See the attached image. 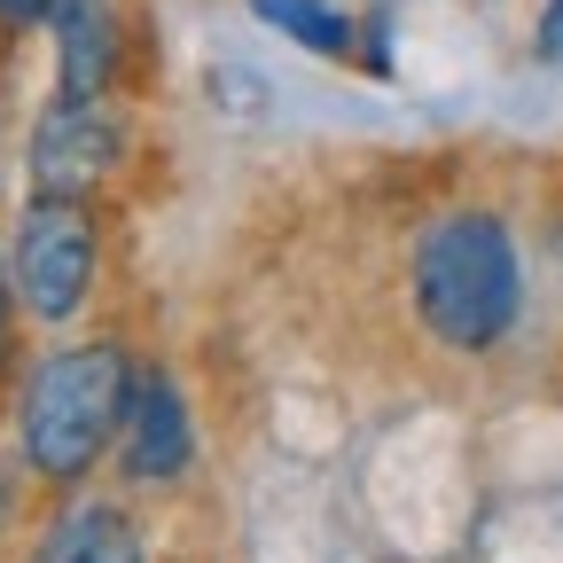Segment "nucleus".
Wrapping results in <instances>:
<instances>
[{
  "label": "nucleus",
  "instance_id": "1",
  "mask_svg": "<svg viewBox=\"0 0 563 563\" xmlns=\"http://www.w3.org/2000/svg\"><path fill=\"white\" fill-rule=\"evenodd\" d=\"M399 298L415 336L446 361H501L532 313V266L517 220L485 196L431 203L399 251Z\"/></svg>",
  "mask_w": 563,
  "mask_h": 563
},
{
  "label": "nucleus",
  "instance_id": "2",
  "mask_svg": "<svg viewBox=\"0 0 563 563\" xmlns=\"http://www.w3.org/2000/svg\"><path fill=\"white\" fill-rule=\"evenodd\" d=\"M141 352L118 329L47 344L16 384V462L47 493H87V477L110 462L125 391H133Z\"/></svg>",
  "mask_w": 563,
  "mask_h": 563
},
{
  "label": "nucleus",
  "instance_id": "3",
  "mask_svg": "<svg viewBox=\"0 0 563 563\" xmlns=\"http://www.w3.org/2000/svg\"><path fill=\"white\" fill-rule=\"evenodd\" d=\"M0 258H9V282L24 298V321L32 329H70L102 290V203L24 196Z\"/></svg>",
  "mask_w": 563,
  "mask_h": 563
},
{
  "label": "nucleus",
  "instance_id": "4",
  "mask_svg": "<svg viewBox=\"0 0 563 563\" xmlns=\"http://www.w3.org/2000/svg\"><path fill=\"white\" fill-rule=\"evenodd\" d=\"M133 165V118L125 102H47L24 133V180L32 196L102 203Z\"/></svg>",
  "mask_w": 563,
  "mask_h": 563
},
{
  "label": "nucleus",
  "instance_id": "5",
  "mask_svg": "<svg viewBox=\"0 0 563 563\" xmlns=\"http://www.w3.org/2000/svg\"><path fill=\"white\" fill-rule=\"evenodd\" d=\"M110 470H118L125 493H173L196 470V399H188V384L165 361H141L133 368Z\"/></svg>",
  "mask_w": 563,
  "mask_h": 563
},
{
  "label": "nucleus",
  "instance_id": "6",
  "mask_svg": "<svg viewBox=\"0 0 563 563\" xmlns=\"http://www.w3.org/2000/svg\"><path fill=\"white\" fill-rule=\"evenodd\" d=\"M47 47H55V102H118L125 95V9L118 0H63L47 16Z\"/></svg>",
  "mask_w": 563,
  "mask_h": 563
},
{
  "label": "nucleus",
  "instance_id": "7",
  "mask_svg": "<svg viewBox=\"0 0 563 563\" xmlns=\"http://www.w3.org/2000/svg\"><path fill=\"white\" fill-rule=\"evenodd\" d=\"M32 563H150V540L110 493H63V509L32 540Z\"/></svg>",
  "mask_w": 563,
  "mask_h": 563
},
{
  "label": "nucleus",
  "instance_id": "8",
  "mask_svg": "<svg viewBox=\"0 0 563 563\" xmlns=\"http://www.w3.org/2000/svg\"><path fill=\"white\" fill-rule=\"evenodd\" d=\"M251 16L306 55H329V63L361 55V16H344L336 0H251Z\"/></svg>",
  "mask_w": 563,
  "mask_h": 563
},
{
  "label": "nucleus",
  "instance_id": "9",
  "mask_svg": "<svg viewBox=\"0 0 563 563\" xmlns=\"http://www.w3.org/2000/svg\"><path fill=\"white\" fill-rule=\"evenodd\" d=\"M24 298H16V282H9V258H0V399H16L24 384Z\"/></svg>",
  "mask_w": 563,
  "mask_h": 563
},
{
  "label": "nucleus",
  "instance_id": "10",
  "mask_svg": "<svg viewBox=\"0 0 563 563\" xmlns=\"http://www.w3.org/2000/svg\"><path fill=\"white\" fill-rule=\"evenodd\" d=\"M63 0H0V40H24V32H47V16Z\"/></svg>",
  "mask_w": 563,
  "mask_h": 563
},
{
  "label": "nucleus",
  "instance_id": "11",
  "mask_svg": "<svg viewBox=\"0 0 563 563\" xmlns=\"http://www.w3.org/2000/svg\"><path fill=\"white\" fill-rule=\"evenodd\" d=\"M24 485H32V477H24V462H16V454H0V540H9V532H16V517H24Z\"/></svg>",
  "mask_w": 563,
  "mask_h": 563
},
{
  "label": "nucleus",
  "instance_id": "12",
  "mask_svg": "<svg viewBox=\"0 0 563 563\" xmlns=\"http://www.w3.org/2000/svg\"><path fill=\"white\" fill-rule=\"evenodd\" d=\"M532 55H540V63H563V0H540V16H532Z\"/></svg>",
  "mask_w": 563,
  "mask_h": 563
},
{
  "label": "nucleus",
  "instance_id": "13",
  "mask_svg": "<svg viewBox=\"0 0 563 563\" xmlns=\"http://www.w3.org/2000/svg\"><path fill=\"white\" fill-rule=\"evenodd\" d=\"M555 306H563V228H555Z\"/></svg>",
  "mask_w": 563,
  "mask_h": 563
}]
</instances>
